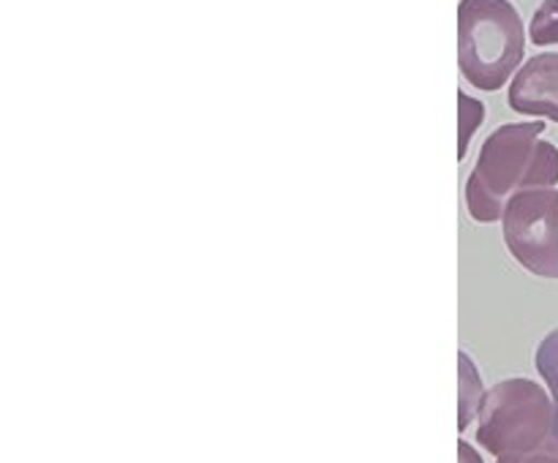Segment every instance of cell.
<instances>
[{"label": "cell", "instance_id": "cell-1", "mask_svg": "<svg viewBox=\"0 0 558 463\" xmlns=\"http://www.w3.org/2000/svg\"><path fill=\"white\" fill-rule=\"evenodd\" d=\"M543 131L545 123H510L485 139L466 183L474 221H499L518 191L554 188L558 183V147L539 139Z\"/></svg>", "mask_w": 558, "mask_h": 463}, {"label": "cell", "instance_id": "cell-2", "mask_svg": "<svg viewBox=\"0 0 558 463\" xmlns=\"http://www.w3.org/2000/svg\"><path fill=\"white\" fill-rule=\"evenodd\" d=\"M526 52L523 20L510 0H461L458 63L480 90H499Z\"/></svg>", "mask_w": 558, "mask_h": 463}, {"label": "cell", "instance_id": "cell-3", "mask_svg": "<svg viewBox=\"0 0 558 463\" xmlns=\"http://www.w3.org/2000/svg\"><path fill=\"white\" fill-rule=\"evenodd\" d=\"M554 403L532 379L490 387L477 414V441L496 458L554 452Z\"/></svg>", "mask_w": 558, "mask_h": 463}, {"label": "cell", "instance_id": "cell-4", "mask_svg": "<svg viewBox=\"0 0 558 463\" xmlns=\"http://www.w3.org/2000/svg\"><path fill=\"white\" fill-rule=\"evenodd\" d=\"M505 243L532 276L558 278V188L518 191L505 207Z\"/></svg>", "mask_w": 558, "mask_h": 463}, {"label": "cell", "instance_id": "cell-5", "mask_svg": "<svg viewBox=\"0 0 558 463\" xmlns=\"http://www.w3.org/2000/svg\"><path fill=\"white\" fill-rule=\"evenodd\" d=\"M507 101L518 114L558 123V52L534 54L512 80Z\"/></svg>", "mask_w": 558, "mask_h": 463}, {"label": "cell", "instance_id": "cell-6", "mask_svg": "<svg viewBox=\"0 0 558 463\" xmlns=\"http://www.w3.org/2000/svg\"><path fill=\"white\" fill-rule=\"evenodd\" d=\"M461 360V392H458V428H469L474 417L480 414V406H483V379H480L477 368L469 360L466 352L458 354Z\"/></svg>", "mask_w": 558, "mask_h": 463}, {"label": "cell", "instance_id": "cell-7", "mask_svg": "<svg viewBox=\"0 0 558 463\" xmlns=\"http://www.w3.org/2000/svg\"><path fill=\"white\" fill-rule=\"evenodd\" d=\"M534 365H537L539 376L548 385L550 395H554V414H556V425H554V452L558 455V327L550 330L548 336L539 341L537 354H534Z\"/></svg>", "mask_w": 558, "mask_h": 463}, {"label": "cell", "instance_id": "cell-8", "mask_svg": "<svg viewBox=\"0 0 558 463\" xmlns=\"http://www.w3.org/2000/svg\"><path fill=\"white\" fill-rule=\"evenodd\" d=\"M529 36L537 47H550L558 44V0H543L537 5L529 25Z\"/></svg>", "mask_w": 558, "mask_h": 463}, {"label": "cell", "instance_id": "cell-9", "mask_svg": "<svg viewBox=\"0 0 558 463\" xmlns=\"http://www.w3.org/2000/svg\"><path fill=\"white\" fill-rule=\"evenodd\" d=\"M458 101H461V147H458V158L463 161L469 147V136H472V131L483 123L485 107L480 101H474V98H469L466 93H458Z\"/></svg>", "mask_w": 558, "mask_h": 463}, {"label": "cell", "instance_id": "cell-10", "mask_svg": "<svg viewBox=\"0 0 558 463\" xmlns=\"http://www.w3.org/2000/svg\"><path fill=\"white\" fill-rule=\"evenodd\" d=\"M499 463H558L556 452H529V455L499 458Z\"/></svg>", "mask_w": 558, "mask_h": 463}, {"label": "cell", "instance_id": "cell-11", "mask_svg": "<svg viewBox=\"0 0 558 463\" xmlns=\"http://www.w3.org/2000/svg\"><path fill=\"white\" fill-rule=\"evenodd\" d=\"M458 458H461V463H483V458L472 450L469 441H458Z\"/></svg>", "mask_w": 558, "mask_h": 463}]
</instances>
